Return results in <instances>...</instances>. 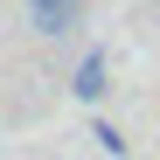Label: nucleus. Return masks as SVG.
I'll use <instances>...</instances> for the list:
<instances>
[{"instance_id": "f03ea898", "label": "nucleus", "mask_w": 160, "mask_h": 160, "mask_svg": "<svg viewBox=\"0 0 160 160\" xmlns=\"http://www.w3.org/2000/svg\"><path fill=\"white\" fill-rule=\"evenodd\" d=\"M28 21L42 35H63L70 21H77V0H28Z\"/></svg>"}, {"instance_id": "7ed1b4c3", "label": "nucleus", "mask_w": 160, "mask_h": 160, "mask_svg": "<svg viewBox=\"0 0 160 160\" xmlns=\"http://www.w3.org/2000/svg\"><path fill=\"white\" fill-rule=\"evenodd\" d=\"M91 139H98V146H104V153H125V132H118V125H112V118H98V125H91Z\"/></svg>"}, {"instance_id": "f257e3e1", "label": "nucleus", "mask_w": 160, "mask_h": 160, "mask_svg": "<svg viewBox=\"0 0 160 160\" xmlns=\"http://www.w3.org/2000/svg\"><path fill=\"white\" fill-rule=\"evenodd\" d=\"M104 91H112V63L91 49V56L77 63V77H70V98H77V104H104Z\"/></svg>"}]
</instances>
